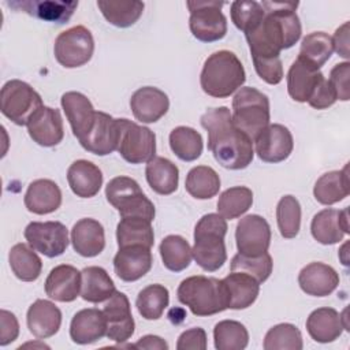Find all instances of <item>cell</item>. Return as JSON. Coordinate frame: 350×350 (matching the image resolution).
Returning <instances> with one entry per match:
<instances>
[{"label": "cell", "instance_id": "6da1fadb", "mask_svg": "<svg viewBox=\"0 0 350 350\" xmlns=\"http://www.w3.org/2000/svg\"><path fill=\"white\" fill-rule=\"evenodd\" d=\"M265 15L252 31L245 34L252 59L278 57L280 51L298 42L302 34L299 18L295 12L298 3L262 1Z\"/></svg>", "mask_w": 350, "mask_h": 350}, {"label": "cell", "instance_id": "7a4b0ae2", "mask_svg": "<svg viewBox=\"0 0 350 350\" xmlns=\"http://www.w3.org/2000/svg\"><path fill=\"white\" fill-rule=\"evenodd\" d=\"M200 122L208 133V149L221 167L243 170L253 161V141L235 127L227 107L209 108Z\"/></svg>", "mask_w": 350, "mask_h": 350}, {"label": "cell", "instance_id": "3957f363", "mask_svg": "<svg viewBox=\"0 0 350 350\" xmlns=\"http://www.w3.org/2000/svg\"><path fill=\"white\" fill-rule=\"evenodd\" d=\"M246 81L243 64L234 52L217 51L206 57L200 75L204 93L215 98H226L235 93Z\"/></svg>", "mask_w": 350, "mask_h": 350}, {"label": "cell", "instance_id": "277c9868", "mask_svg": "<svg viewBox=\"0 0 350 350\" xmlns=\"http://www.w3.org/2000/svg\"><path fill=\"white\" fill-rule=\"evenodd\" d=\"M228 226L219 213L204 215L194 228L193 258L204 271L215 272L223 267L227 260L224 237Z\"/></svg>", "mask_w": 350, "mask_h": 350}, {"label": "cell", "instance_id": "5b68a950", "mask_svg": "<svg viewBox=\"0 0 350 350\" xmlns=\"http://www.w3.org/2000/svg\"><path fill=\"white\" fill-rule=\"evenodd\" d=\"M176 295L196 316L205 317L228 309L227 291L223 279L196 275L180 282Z\"/></svg>", "mask_w": 350, "mask_h": 350}, {"label": "cell", "instance_id": "8992f818", "mask_svg": "<svg viewBox=\"0 0 350 350\" xmlns=\"http://www.w3.org/2000/svg\"><path fill=\"white\" fill-rule=\"evenodd\" d=\"M232 123L252 141L269 124V100L262 92L245 86L232 98Z\"/></svg>", "mask_w": 350, "mask_h": 350}, {"label": "cell", "instance_id": "52a82bcc", "mask_svg": "<svg viewBox=\"0 0 350 350\" xmlns=\"http://www.w3.org/2000/svg\"><path fill=\"white\" fill-rule=\"evenodd\" d=\"M107 201L118 209L122 217H144L153 221L156 209L144 194L138 182L130 176L112 178L105 187Z\"/></svg>", "mask_w": 350, "mask_h": 350}, {"label": "cell", "instance_id": "ba28073f", "mask_svg": "<svg viewBox=\"0 0 350 350\" xmlns=\"http://www.w3.org/2000/svg\"><path fill=\"white\" fill-rule=\"evenodd\" d=\"M44 107L41 96L21 79L7 81L0 92L1 113L18 126H27L33 115Z\"/></svg>", "mask_w": 350, "mask_h": 350}, {"label": "cell", "instance_id": "9c48e42d", "mask_svg": "<svg viewBox=\"0 0 350 350\" xmlns=\"http://www.w3.org/2000/svg\"><path fill=\"white\" fill-rule=\"evenodd\" d=\"M190 11L189 27L191 34L202 42L221 40L227 33V18L221 12L223 1H187Z\"/></svg>", "mask_w": 350, "mask_h": 350}, {"label": "cell", "instance_id": "30bf717a", "mask_svg": "<svg viewBox=\"0 0 350 350\" xmlns=\"http://www.w3.org/2000/svg\"><path fill=\"white\" fill-rule=\"evenodd\" d=\"M94 52V40L85 26H74L62 31L53 45V53L59 64L75 68L86 64Z\"/></svg>", "mask_w": 350, "mask_h": 350}, {"label": "cell", "instance_id": "8fae6325", "mask_svg": "<svg viewBox=\"0 0 350 350\" xmlns=\"http://www.w3.org/2000/svg\"><path fill=\"white\" fill-rule=\"evenodd\" d=\"M119 122L120 138L116 150L127 163L142 164L156 157V135L149 127L124 118Z\"/></svg>", "mask_w": 350, "mask_h": 350}, {"label": "cell", "instance_id": "7c38bea8", "mask_svg": "<svg viewBox=\"0 0 350 350\" xmlns=\"http://www.w3.org/2000/svg\"><path fill=\"white\" fill-rule=\"evenodd\" d=\"M25 239L36 252L53 258L68 246V230L60 221H31L25 228Z\"/></svg>", "mask_w": 350, "mask_h": 350}, {"label": "cell", "instance_id": "4fadbf2b", "mask_svg": "<svg viewBox=\"0 0 350 350\" xmlns=\"http://www.w3.org/2000/svg\"><path fill=\"white\" fill-rule=\"evenodd\" d=\"M235 241L238 253L257 257L268 252L271 245V227L260 215L242 217L235 227Z\"/></svg>", "mask_w": 350, "mask_h": 350}, {"label": "cell", "instance_id": "5bb4252c", "mask_svg": "<svg viewBox=\"0 0 350 350\" xmlns=\"http://www.w3.org/2000/svg\"><path fill=\"white\" fill-rule=\"evenodd\" d=\"M120 138V122L111 115L97 111L90 131L79 139L81 146L97 156H107L118 149Z\"/></svg>", "mask_w": 350, "mask_h": 350}, {"label": "cell", "instance_id": "9a60e30c", "mask_svg": "<svg viewBox=\"0 0 350 350\" xmlns=\"http://www.w3.org/2000/svg\"><path fill=\"white\" fill-rule=\"evenodd\" d=\"M256 153L264 163H280L290 157L294 139L290 130L279 123L268 124L253 141Z\"/></svg>", "mask_w": 350, "mask_h": 350}, {"label": "cell", "instance_id": "2e32d148", "mask_svg": "<svg viewBox=\"0 0 350 350\" xmlns=\"http://www.w3.org/2000/svg\"><path fill=\"white\" fill-rule=\"evenodd\" d=\"M104 316L107 319L108 339L122 343L129 340L134 334V319L131 314L130 301L124 293L115 291L104 305Z\"/></svg>", "mask_w": 350, "mask_h": 350}, {"label": "cell", "instance_id": "e0dca14e", "mask_svg": "<svg viewBox=\"0 0 350 350\" xmlns=\"http://www.w3.org/2000/svg\"><path fill=\"white\" fill-rule=\"evenodd\" d=\"M312 237L321 245H334L343 241L349 230V206L342 211L325 208L317 212L310 223Z\"/></svg>", "mask_w": 350, "mask_h": 350}, {"label": "cell", "instance_id": "ac0fdd59", "mask_svg": "<svg viewBox=\"0 0 350 350\" xmlns=\"http://www.w3.org/2000/svg\"><path fill=\"white\" fill-rule=\"evenodd\" d=\"M153 257L150 247L130 245L119 247L113 257V269L123 282H135L145 276L152 268Z\"/></svg>", "mask_w": 350, "mask_h": 350}, {"label": "cell", "instance_id": "d6986e66", "mask_svg": "<svg viewBox=\"0 0 350 350\" xmlns=\"http://www.w3.org/2000/svg\"><path fill=\"white\" fill-rule=\"evenodd\" d=\"M30 138L44 148L56 146L64 137L63 119L56 108L41 107L27 123Z\"/></svg>", "mask_w": 350, "mask_h": 350}, {"label": "cell", "instance_id": "ffe728a7", "mask_svg": "<svg viewBox=\"0 0 350 350\" xmlns=\"http://www.w3.org/2000/svg\"><path fill=\"white\" fill-rule=\"evenodd\" d=\"M130 108L137 120L142 123H154L167 113L170 100L159 88L144 86L133 93Z\"/></svg>", "mask_w": 350, "mask_h": 350}, {"label": "cell", "instance_id": "44dd1931", "mask_svg": "<svg viewBox=\"0 0 350 350\" xmlns=\"http://www.w3.org/2000/svg\"><path fill=\"white\" fill-rule=\"evenodd\" d=\"M82 273L72 265L60 264L51 269L45 280V293L57 302H72L81 295Z\"/></svg>", "mask_w": 350, "mask_h": 350}, {"label": "cell", "instance_id": "7402d4cb", "mask_svg": "<svg viewBox=\"0 0 350 350\" xmlns=\"http://www.w3.org/2000/svg\"><path fill=\"white\" fill-rule=\"evenodd\" d=\"M62 108L71 126L72 134L82 139L92 129L96 112L90 100L79 92H66L60 100Z\"/></svg>", "mask_w": 350, "mask_h": 350}, {"label": "cell", "instance_id": "603a6c76", "mask_svg": "<svg viewBox=\"0 0 350 350\" xmlns=\"http://www.w3.org/2000/svg\"><path fill=\"white\" fill-rule=\"evenodd\" d=\"M298 284L308 295L327 297L338 287L339 275L331 265L314 261L299 271Z\"/></svg>", "mask_w": 350, "mask_h": 350}, {"label": "cell", "instance_id": "cb8c5ba5", "mask_svg": "<svg viewBox=\"0 0 350 350\" xmlns=\"http://www.w3.org/2000/svg\"><path fill=\"white\" fill-rule=\"evenodd\" d=\"M70 336L77 345H90L107 336V319L104 312L96 308L77 312L70 324Z\"/></svg>", "mask_w": 350, "mask_h": 350}, {"label": "cell", "instance_id": "d4e9b609", "mask_svg": "<svg viewBox=\"0 0 350 350\" xmlns=\"http://www.w3.org/2000/svg\"><path fill=\"white\" fill-rule=\"evenodd\" d=\"M71 243L79 256L96 257L105 247L104 227L96 219L83 217L71 228Z\"/></svg>", "mask_w": 350, "mask_h": 350}, {"label": "cell", "instance_id": "484cf974", "mask_svg": "<svg viewBox=\"0 0 350 350\" xmlns=\"http://www.w3.org/2000/svg\"><path fill=\"white\" fill-rule=\"evenodd\" d=\"M27 328L37 339L53 336L62 325L60 309L48 299L34 301L26 314Z\"/></svg>", "mask_w": 350, "mask_h": 350}, {"label": "cell", "instance_id": "4316f807", "mask_svg": "<svg viewBox=\"0 0 350 350\" xmlns=\"http://www.w3.org/2000/svg\"><path fill=\"white\" fill-rule=\"evenodd\" d=\"M7 4L41 21L56 23H66L78 7V1L64 0H18L8 1Z\"/></svg>", "mask_w": 350, "mask_h": 350}, {"label": "cell", "instance_id": "83f0119b", "mask_svg": "<svg viewBox=\"0 0 350 350\" xmlns=\"http://www.w3.org/2000/svg\"><path fill=\"white\" fill-rule=\"evenodd\" d=\"M67 182L77 197L92 198L103 186V172L89 160H75L67 170Z\"/></svg>", "mask_w": 350, "mask_h": 350}, {"label": "cell", "instance_id": "f1b7e54d", "mask_svg": "<svg viewBox=\"0 0 350 350\" xmlns=\"http://www.w3.org/2000/svg\"><path fill=\"white\" fill-rule=\"evenodd\" d=\"M23 201L29 212L48 215L62 205V190L51 179H36L29 185Z\"/></svg>", "mask_w": 350, "mask_h": 350}, {"label": "cell", "instance_id": "f546056e", "mask_svg": "<svg viewBox=\"0 0 350 350\" xmlns=\"http://www.w3.org/2000/svg\"><path fill=\"white\" fill-rule=\"evenodd\" d=\"M324 75L310 64L297 57L287 72V92L297 103H308L314 88Z\"/></svg>", "mask_w": 350, "mask_h": 350}, {"label": "cell", "instance_id": "4dcf8cb0", "mask_svg": "<svg viewBox=\"0 0 350 350\" xmlns=\"http://www.w3.org/2000/svg\"><path fill=\"white\" fill-rule=\"evenodd\" d=\"M228 309H246L252 306L260 293V283L249 273L231 271L224 279Z\"/></svg>", "mask_w": 350, "mask_h": 350}, {"label": "cell", "instance_id": "1f68e13d", "mask_svg": "<svg viewBox=\"0 0 350 350\" xmlns=\"http://www.w3.org/2000/svg\"><path fill=\"white\" fill-rule=\"evenodd\" d=\"M306 329L314 342L329 343L340 336L343 325L334 308H317L308 316Z\"/></svg>", "mask_w": 350, "mask_h": 350}, {"label": "cell", "instance_id": "d6a6232c", "mask_svg": "<svg viewBox=\"0 0 350 350\" xmlns=\"http://www.w3.org/2000/svg\"><path fill=\"white\" fill-rule=\"evenodd\" d=\"M145 176L150 189L161 196L176 191L179 183V170L168 159L156 156L146 163Z\"/></svg>", "mask_w": 350, "mask_h": 350}, {"label": "cell", "instance_id": "836d02e7", "mask_svg": "<svg viewBox=\"0 0 350 350\" xmlns=\"http://www.w3.org/2000/svg\"><path fill=\"white\" fill-rule=\"evenodd\" d=\"M350 193V180L347 165L340 171L323 174L314 183L313 196L323 205H332L345 200Z\"/></svg>", "mask_w": 350, "mask_h": 350}, {"label": "cell", "instance_id": "e575fe53", "mask_svg": "<svg viewBox=\"0 0 350 350\" xmlns=\"http://www.w3.org/2000/svg\"><path fill=\"white\" fill-rule=\"evenodd\" d=\"M82 284L81 297L92 304H100L109 299L116 291L115 283L108 272L97 265L86 267L81 271Z\"/></svg>", "mask_w": 350, "mask_h": 350}, {"label": "cell", "instance_id": "d590c367", "mask_svg": "<svg viewBox=\"0 0 350 350\" xmlns=\"http://www.w3.org/2000/svg\"><path fill=\"white\" fill-rule=\"evenodd\" d=\"M8 261L11 271L22 282H34L41 275L42 261L30 245H14L8 253Z\"/></svg>", "mask_w": 350, "mask_h": 350}, {"label": "cell", "instance_id": "8d00e7d4", "mask_svg": "<svg viewBox=\"0 0 350 350\" xmlns=\"http://www.w3.org/2000/svg\"><path fill=\"white\" fill-rule=\"evenodd\" d=\"M116 241L119 247L130 245L152 247L154 242L152 221L144 217H122L116 227Z\"/></svg>", "mask_w": 350, "mask_h": 350}, {"label": "cell", "instance_id": "74e56055", "mask_svg": "<svg viewBox=\"0 0 350 350\" xmlns=\"http://www.w3.org/2000/svg\"><path fill=\"white\" fill-rule=\"evenodd\" d=\"M185 189L197 200H209L219 193L220 178L212 167L197 165L187 172Z\"/></svg>", "mask_w": 350, "mask_h": 350}, {"label": "cell", "instance_id": "f35d334b", "mask_svg": "<svg viewBox=\"0 0 350 350\" xmlns=\"http://www.w3.org/2000/svg\"><path fill=\"white\" fill-rule=\"evenodd\" d=\"M97 7L100 8L103 16L111 25L116 27H130L133 26L144 12V3L139 0L130 1H108L98 0Z\"/></svg>", "mask_w": 350, "mask_h": 350}, {"label": "cell", "instance_id": "ab89813d", "mask_svg": "<svg viewBox=\"0 0 350 350\" xmlns=\"http://www.w3.org/2000/svg\"><path fill=\"white\" fill-rule=\"evenodd\" d=\"M334 52L332 38L324 31H313L302 38L298 57L320 70L331 57Z\"/></svg>", "mask_w": 350, "mask_h": 350}, {"label": "cell", "instance_id": "60d3db41", "mask_svg": "<svg viewBox=\"0 0 350 350\" xmlns=\"http://www.w3.org/2000/svg\"><path fill=\"white\" fill-rule=\"evenodd\" d=\"M170 148L182 161H194L202 153L204 141L193 127L178 126L170 133Z\"/></svg>", "mask_w": 350, "mask_h": 350}, {"label": "cell", "instance_id": "b9f144b4", "mask_svg": "<svg viewBox=\"0 0 350 350\" xmlns=\"http://www.w3.org/2000/svg\"><path fill=\"white\" fill-rule=\"evenodd\" d=\"M160 256L167 269L180 272L191 262V247L189 242L180 235H167L160 243Z\"/></svg>", "mask_w": 350, "mask_h": 350}, {"label": "cell", "instance_id": "7bdbcfd3", "mask_svg": "<svg viewBox=\"0 0 350 350\" xmlns=\"http://www.w3.org/2000/svg\"><path fill=\"white\" fill-rule=\"evenodd\" d=\"M170 302L168 288L163 284H149L142 288L135 301L138 313L145 320H159Z\"/></svg>", "mask_w": 350, "mask_h": 350}, {"label": "cell", "instance_id": "ee69618b", "mask_svg": "<svg viewBox=\"0 0 350 350\" xmlns=\"http://www.w3.org/2000/svg\"><path fill=\"white\" fill-rule=\"evenodd\" d=\"M253 204V191L246 186H234L224 190L217 200V213L232 220L246 213Z\"/></svg>", "mask_w": 350, "mask_h": 350}, {"label": "cell", "instance_id": "f6af8a7d", "mask_svg": "<svg viewBox=\"0 0 350 350\" xmlns=\"http://www.w3.org/2000/svg\"><path fill=\"white\" fill-rule=\"evenodd\" d=\"M213 340L217 350H243L249 343V332L239 321L221 320L213 328Z\"/></svg>", "mask_w": 350, "mask_h": 350}, {"label": "cell", "instance_id": "bcb514c9", "mask_svg": "<svg viewBox=\"0 0 350 350\" xmlns=\"http://www.w3.org/2000/svg\"><path fill=\"white\" fill-rule=\"evenodd\" d=\"M279 232L286 239H293L301 228V205L294 196H283L276 205Z\"/></svg>", "mask_w": 350, "mask_h": 350}, {"label": "cell", "instance_id": "7dc6e473", "mask_svg": "<svg viewBox=\"0 0 350 350\" xmlns=\"http://www.w3.org/2000/svg\"><path fill=\"white\" fill-rule=\"evenodd\" d=\"M262 347L265 350H301L304 347L302 334L294 324H276L265 334Z\"/></svg>", "mask_w": 350, "mask_h": 350}, {"label": "cell", "instance_id": "c3c4849f", "mask_svg": "<svg viewBox=\"0 0 350 350\" xmlns=\"http://www.w3.org/2000/svg\"><path fill=\"white\" fill-rule=\"evenodd\" d=\"M231 21L237 29L245 34L252 31L262 21L265 11L258 1H232L231 3Z\"/></svg>", "mask_w": 350, "mask_h": 350}, {"label": "cell", "instance_id": "681fc988", "mask_svg": "<svg viewBox=\"0 0 350 350\" xmlns=\"http://www.w3.org/2000/svg\"><path fill=\"white\" fill-rule=\"evenodd\" d=\"M272 267H273L272 257L269 256L268 252L257 257L242 256L238 253L232 257L230 269L249 273L261 284L269 278L272 272Z\"/></svg>", "mask_w": 350, "mask_h": 350}, {"label": "cell", "instance_id": "f907efd6", "mask_svg": "<svg viewBox=\"0 0 350 350\" xmlns=\"http://www.w3.org/2000/svg\"><path fill=\"white\" fill-rule=\"evenodd\" d=\"M254 70L257 75L269 85H278L283 79V66L280 56L278 57H254Z\"/></svg>", "mask_w": 350, "mask_h": 350}, {"label": "cell", "instance_id": "816d5d0a", "mask_svg": "<svg viewBox=\"0 0 350 350\" xmlns=\"http://www.w3.org/2000/svg\"><path fill=\"white\" fill-rule=\"evenodd\" d=\"M349 79H350V63L349 62L338 63L329 71L328 82L331 83L332 89L335 92L336 100L347 101L350 98Z\"/></svg>", "mask_w": 350, "mask_h": 350}, {"label": "cell", "instance_id": "f5cc1de1", "mask_svg": "<svg viewBox=\"0 0 350 350\" xmlns=\"http://www.w3.org/2000/svg\"><path fill=\"white\" fill-rule=\"evenodd\" d=\"M335 101H336L335 92L331 83L328 82V79L323 77L317 83V86L314 88L310 98L308 100V104L314 109H327L331 105H334Z\"/></svg>", "mask_w": 350, "mask_h": 350}, {"label": "cell", "instance_id": "db71d44e", "mask_svg": "<svg viewBox=\"0 0 350 350\" xmlns=\"http://www.w3.org/2000/svg\"><path fill=\"white\" fill-rule=\"evenodd\" d=\"M178 350H205L206 349V332L194 327L182 332L176 342Z\"/></svg>", "mask_w": 350, "mask_h": 350}, {"label": "cell", "instance_id": "11a10c76", "mask_svg": "<svg viewBox=\"0 0 350 350\" xmlns=\"http://www.w3.org/2000/svg\"><path fill=\"white\" fill-rule=\"evenodd\" d=\"M19 335V323L14 313L0 310V346H7L14 342Z\"/></svg>", "mask_w": 350, "mask_h": 350}, {"label": "cell", "instance_id": "9f6ffc18", "mask_svg": "<svg viewBox=\"0 0 350 350\" xmlns=\"http://www.w3.org/2000/svg\"><path fill=\"white\" fill-rule=\"evenodd\" d=\"M332 38L334 51L343 59H349V22H345L342 26H339L335 30V34Z\"/></svg>", "mask_w": 350, "mask_h": 350}, {"label": "cell", "instance_id": "6f0895ef", "mask_svg": "<svg viewBox=\"0 0 350 350\" xmlns=\"http://www.w3.org/2000/svg\"><path fill=\"white\" fill-rule=\"evenodd\" d=\"M133 347H137V349L167 350L168 349V343L163 338H160L157 335H145V336L139 338L138 342L133 345Z\"/></svg>", "mask_w": 350, "mask_h": 350}]
</instances>
